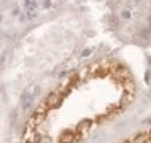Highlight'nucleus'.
Instances as JSON below:
<instances>
[{
    "label": "nucleus",
    "mask_w": 151,
    "mask_h": 143,
    "mask_svg": "<svg viewBox=\"0 0 151 143\" xmlns=\"http://www.w3.org/2000/svg\"><path fill=\"white\" fill-rule=\"evenodd\" d=\"M78 137H76V132L72 129H67L60 134V143H72V142H76Z\"/></svg>",
    "instance_id": "nucleus-2"
},
{
    "label": "nucleus",
    "mask_w": 151,
    "mask_h": 143,
    "mask_svg": "<svg viewBox=\"0 0 151 143\" xmlns=\"http://www.w3.org/2000/svg\"><path fill=\"white\" fill-rule=\"evenodd\" d=\"M43 103L48 108H59L62 103V92L60 91H52L46 96V99L43 100Z\"/></svg>",
    "instance_id": "nucleus-1"
},
{
    "label": "nucleus",
    "mask_w": 151,
    "mask_h": 143,
    "mask_svg": "<svg viewBox=\"0 0 151 143\" xmlns=\"http://www.w3.org/2000/svg\"><path fill=\"white\" fill-rule=\"evenodd\" d=\"M121 143H130V140H122Z\"/></svg>",
    "instance_id": "nucleus-5"
},
{
    "label": "nucleus",
    "mask_w": 151,
    "mask_h": 143,
    "mask_svg": "<svg viewBox=\"0 0 151 143\" xmlns=\"http://www.w3.org/2000/svg\"><path fill=\"white\" fill-rule=\"evenodd\" d=\"M148 135H150V143H151V130H150V132H148Z\"/></svg>",
    "instance_id": "nucleus-6"
},
{
    "label": "nucleus",
    "mask_w": 151,
    "mask_h": 143,
    "mask_svg": "<svg viewBox=\"0 0 151 143\" xmlns=\"http://www.w3.org/2000/svg\"><path fill=\"white\" fill-rule=\"evenodd\" d=\"M42 142V135L40 134H34V135H30V138L27 140V143H40Z\"/></svg>",
    "instance_id": "nucleus-4"
},
{
    "label": "nucleus",
    "mask_w": 151,
    "mask_h": 143,
    "mask_svg": "<svg viewBox=\"0 0 151 143\" xmlns=\"http://www.w3.org/2000/svg\"><path fill=\"white\" fill-rule=\"evenodd\" d=\"M130 143H150V135H148V132H140V134H137L135 137L130 140Z\"/></svg>",
    "instance_id": "nucleus-3"
}]
</instances>
